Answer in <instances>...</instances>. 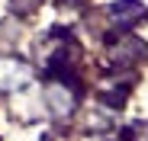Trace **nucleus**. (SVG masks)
<instances>
[{"mask_svg":"<svg viewBox=\"0 0 148 141\" xmlns=\"http://www.w3.org/2000/svg\"><path fill=\"white\" fill-rule=\"evenodd\" d=\"M29 67L19 58H0V90H13L19 83H26Z\"/></svg>","mask_w":148,"mask_h":141,"instance_id":"1","label":"nucleus"},{"mask_svg":"<svg viewBox=\"0 0 148 141\" xmlns=\"http://www.w3.org/2000/svg\"><path fill=\"white\" fill-rule=\"evenodd\" d=\"M110 16H113L116 26L126 29L129 22H135V19H142V16H145V7H142V3H135V0H119V3H113V7H110Z\"/></svg>","mask_w":148,"mask_h":141,"instance_id":"2","label":"nucleus"}]
</instances>
